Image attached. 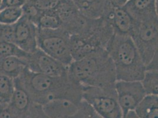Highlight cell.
<instances>
[{"label": "cell", "mask_w": 158, "mask_h": 118, "mask_svg": "<svg viewBox=\"0 0 158 118\" xmlns=\"http://www.w3.org/2000/svg\"><path fill=\"white\" fill-rule=\"evenodd\" d=\"M14 79L0 74V104H9L15 92Z\"/></svg>", "instance_id": "18"}, {"label": "cell", "mask_w": 158, "mask_h": 118, "mask_svg": "<svg viewBox=\"0 0 158 118\" xmlns=\"http://www.w3.org/2000/svg\"><path fill=\"white\" fill-rule=\"evenodd\" d=\"M63 0H28L41 12L54 10Z\"/></svg>", "instance_id": "23"}, {"label": "cell", "mask_w": 158, "mask_h": 118, "mask_svg": "<svg viewBox=\"0 0 158 118\" xmlns=\"http://www.w3.org/2000/svg\"><path fill=\"white\" fill-rule=\"evenodd\" d=\"M83 100L101 118H123L114 86L83 87Z\"/></svg>", "instance_id": "6"}, {"label": "cell", "mask_w": 158, "mask_h": 118, "mask_svg": "<svg viewBox=\"0 0 158 118\" xmlns=\"http://www.w3.org/2000/svg\"><path fill=\"white\" fill-rule=\"evenodd\" d=\"M23 16V10L20 7H7L0 10V24H15Z\"/></svg>", "instance_id": "22"}, {"label": "cell", "mask_w": 158, "mask_h": 118, "mask_svg": "<svg viewBox=\"0 0 158 118\" xmlns=\"http://www.w3.org/2000/svg\"><path fill=\"white\" fill-rule=\"evenodd\" d=\"M114 87L123 116L128 112L135 111L146 96L140 81L117 80Z\"/></svg>", "instance_id": "9"}, {"label": "cell", "mask_w": 158, "mask_h": 118, "mask_svg": "<svg viewBox=\"0 0 158 118\" xmlns=\"http://www.w3.org/2000/svg\"><path fill=\"white\" fill-rule=\"evenodd\" d=\"M0 118H13L8 105L0 104Z\"/></svg>", "instance_id": "26"}, {"label": "cell", "mask_w": 158, "mask_h": 118, "mask_svg": "<svg viewBox=\"0 0 158 118\" xmlns=\"http://www.w3.org/2000/svg\"><path fill=\"white\" fill-rule=\"evenodd\" d=\"M27 67L26 61L16 57H0V74L15 79Z\"/></svg>", "instance_id": "16"}, {"label": "cell", "mask_w": 158, "mask_h": 118, "mask_svg": "<svg viewBox=\"0 0 158 118\" xmlns=\"http://www.w3.org/2000/svg\"><path fill=\"white\" fill-rule=\"evenodd\" d=\"M106 51L114 66L116 80L142 79L146 65L131 36L114 34Z\"/></svg>", "instance_id": "3"}, {"label": "cell", "mask_w": 158, "mask_h": 118, "mask_svg": "<svg viewBox=\"0 0 158 118\" xmlns=\"http://www.w3.org/2000/svg\"><path fill=\"white\" fill-rule=\"evenodd\" d=\"M158 0H128L122 6L136 23L158 19Z\"/></svg>", "instance_id": "13"}, {"label": "cell", "mask_w": 158, "mask_h": 118, "mask_svg": "<svg viewBox=\"0 0 158 118\" xmlns=\"http://www.w3.org/2000/svg\"><path fill=\"white\" fill-rule=\"evenodd\" d=\"M128 0H110L113 4L117 6H123Z\"/></svg>", "instance_id": "28"}, {"label": "cell", "mask_w": 158, "mask_h": 118, "mask_svg": "<svg viewBox=\"0 0 158 118\" xmlns=\"http://www.w3.org/2000/svg\"><path fill=\"white\" fill-rule=\"evenodd\" d=\"M14 43L21 50L33 53L38 49V27L31 21L23 15L14 24Z\"/></svg>", "instance_id": "12"}, {"label": "cell", "mask_w": 158, "mask_h": 118, "mask_svg": "<svg viewBox=\"0 0 158 118\" xmlns=\"http://www.w3.org/2000/svg\"><path fill=\"white\" fill-rule=\"evenodd\" d=\"M80 13L89 19L100 18L110 0H72Z\"/></svg>", "instance_id": "15"}, {"label": "cell", "mask_w": 158, "mask_h": 118, "mask_svg": "<svg viewBox=\"0 0 158 118\" xmlns=\"http://www.w3.org/2000/svg\"><path fill=\"white\" fill-rule=\"evenodd\" d=\"M79 105L67 100L56 99L43 105V109L48 118H65L76 114Z\"/></svg>", "instance_id": "14"}, {"label": "cell", "mask_w": 158, "mask_h": 118, "mask_svg": "<svg viewBox=\"0 0 158 118\" xmlns=\"http://www.w3.org/2000/svg\"><path fill=\"white\" fill-rule=\"evenodd\" d=\"M39 28L56 29L61 28L62 24L57 13L53 10L41 12L36 23Z\"/></svg>", "instance_id": "19"}, {"label": "cell", "mask_w": 158, "mask_h": 118, "mask_svg": "<svg viewBox=\"0 0 158 118\" xmlns=\"http://www.w3.org/2000/svg\"><path fill=\"white\" fill-rule=\"evenodd\" d=\"M28 0H1L0 10L7 7H23Z\"/></svg>", "instance_id": "25"}, {"label": "cell", "mask_w": 158, "mask_h": 118, "mask_svg": "<svg viewBox=\"0 0 158 118\" xmlns=\"http://www.w3.org/2000/svg\"><path fill=\"white\" fill-rule=\"evenodd\" d=\"M14 80L15 92L8 105L13 118H48L43 106L33 101L17 79Z\"/></svg>", "instance_id": "8"}, {"label": "cell", "mask_w": 158, "mask_h": 118, "mask_svg": "<svg viewBox=\"0 0 158 118\" xmlns=\"http://www.w3.org/2000/svg\"><path fill=\"white\" fill-rule=\"evenodd\" d=\"M37 46L41 50L65 66H69L73 61L70 47V35L62 28H38Z\"/></svg>", "instance_id": "5"}, {"label": "cell", "mask_w": 158, "mask_h": 118, "mask_svg": "<svg viewBox=\"0 0 158 118\" xmlns=\"http://www.w3.org/2000/svg\"><path fill=\"white\" fill-rule=\"evenodd\" d=\"M29 54L21 50L14 43L0 41V57H16L25 60Z\"/></svg>", "instance_id": "21"}, {"label": "cell", "mask_w": 158, "mask_h": 118, "mask_svg": "<svg viewBox=\"0 0 158 118\" xmlns=\"http://www.w3.org/2000/svg\"><path fill=\"white\" fill-rule=\"evenodd\" d=\"M27 68L34 73L50 76H60L67 73V66L38 49L30 53L26 60Z\"/></svg>", "instance_id": "10"}, {"label": "cell", "mask_w": 158, "mask_h": 118, "mask_svg": "<svg viewBox=\"0 0 158 118\" xmlns=\"http://www.w3.org/2000/svg\"><path fill=\"white\" fill-rule=\"evenodd\" d=\"M123 118H140L138 116L136 115L135 112L134 111L128 112L125 115L123 116Z\"/></svg>", "instance_id": "27"}, {"label": "cell", "mask_w": 158, "mask_h": 118, "mask_svg": "<svg viewBox=\"0 0 158 118\" xmlns=\"http://www.w3.org/2000/svg\"><path fill=\"white\" fill-rule=\"evenodd\" d=\"M140 118H158V96L147 95L135 111Z\"/></svg>", "instance_id": "17"}, {"label": "cell", "mask_w": 158, "mask_h": 118, "mask_svg": "<svg viewBox=\"0 0 158 118\" xmlns=\"http://www.w3.org/2000/svg\"><path fill=\"white\" fill-rule=\"evenodd\" d=\"M67 74L82 87H109L117 81L114 66L106 50L73 60L67 66Z\"/></svg>", "instance_id": "2"}, {"label": "cell", "mask_w": 158, "mask_h": 118, "mask_svg": "<svg viewBox=\"0 0 158 118\" xmlns=\"http://www.w3.org/2000/svg\"><path fill=\"white\" fill-rule=\"evenodd\" d=\"M131 37L146 66L158 57V19L136 22Z\"/></svg>", "instance_id": "7"}, {"label": "cell", "mask_w": 158, "mask_h": 118, "mask_svg": "<svg viewBox=\"0 0 158 118\" xmlns=\"http://www.w3.org/2000/svg\"><path fill=\"white\" fill-rule=\"evenodd\" d=\"M1 0H0V7H1Z\"/></svg>", "instance_id": "29"}, {"label": "cell", "mask_w": 158, "mask_h": 118, "mask_svg": "<svg viewBox=\"0 0 158 118\" xmlns=\"http://www.w3.org/2000/svg\"><path fill=\"white\" fill-rule=\"evenodd\" d=\"M0 41H6L14 43V24L6 25L0 24Z\"/></svg>", "instance_id": "24"}, {"label": "cell", "mask_w": 158, "mask_h": 118, "mask_svg": "<svg viewBox=\"0 0 158 118\" xmlns=\"http://www.w3.org/2000/svg\"><path fill=\"white\" fill-rule=\"evenodd\" d=\"M17 79L33 101L43 106L56 99L67 100L79 105L83 101V88L68 74L50 76L34 73L26 67Z\"/></svg>", "instance_id": "1"}, {"label": "cell", "mask_w": 158, "mask_h": 118, "mask_svg": "<svg viewBox=\"0 0 158 118\" xmlns=\"http://www.w3.org/2000/svg\"><path fill=\"white\" fill-rule=\"evenodd\" d=\"M140 82L146 95H158V69H146L144 75Z\"/></svg>", "instance_id": "20"}, {"label": "cell", "mask_w": 158, "mask_h": 118, "mask_svg": "<svg viewBox=\"0 0 158 118\" xmlns=\"http://www.w3.org/2000/svg\"><path fill=\"white\" fill-rule=\"evenodd\" d=\"M101 17L112 27L114 34L132 36L136 21L122 6H115L110 1Z\"/></svg>", "instance_id": "11"}, {"label": "cell", "mask_w": 158, "mask_h": 118, "mask_svg": "<svg viewBox=\"0 0 158 118\" xmlns=\"http://www.w3.org/2000/svg\"><path fill=\"white\" fill-rule=\"evenodd\" d=\"M113 35L112 27L102 17L91 19L82 32L70 36L73 60L83 59L99 51L106 50Z\"/></svg>", "instance_id": "4"}]
</instances>
